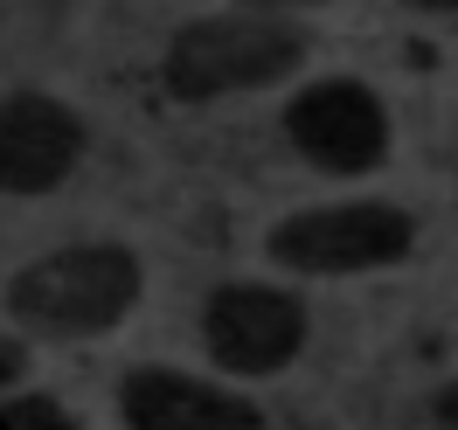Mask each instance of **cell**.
Here are the masks:
<instances>
[{
	"mask_svg": "<svg viewBox=\"0 0 458 430\" xmlns=\"http://www.w3.org/2000/svg\"><path fill=\"white\" fill-rule=\"evenodd\" d=\"M90 146V125L77 105L49 90H0V195L35 201L63 188Z\"/></svg>",
	"mask_w": 458,
	"mask_h": 430,
	"instance_id": "8992f818",
	"label": "cell"
},
{
	"mask_svg": "<svg viewBox=\"0 0 458 430\" xmlns=\"http://www.w3.org/2000/svg\"><path fill=\"white\" fill-rule=\"evenodd\" d=\"M306 333H313V313L306 299L285 285H258V278H236V285H216L201 299V347L223 375H285L299 354H306Z\"/></svg>",
	"mask_w": 458,
	"mask_h": 430,
	"instance_id": "277c9868",
	"label": "cell"
},
{
	"mask_svg": "<svg viewBox=\"0 0 458 430\" xmlns=\"http://www.w3.org/2000/svg\"><path fill=\"white\" fill-rule=\"evenodd\" d=\"M278 125H285L292 153L334 181H361L389 160V105L361 77H319V84L292 90Z\"/></svg>",
	"mask_w": 458,
	"mask_h": 430,
	"instance_id": "5b68a950",
	"label": "cell"
},
{
	"mask_svg": "<svg viewBox=\"0 0 458 430\" xmlns=\"http://www.w3.org/2000/svg\"><path fill=\"white\" fill-rule=\"evenodd\" d=\"M430 424H445V430H458V382H445L437 396H430Z\"/></svg>",
	"mask_w": 458,
	"mask_h": 430,
	"instance_id": "30bf717a",
	"label": "cell"
},
{
	"mask_svg": "<svg viewBox=\"0 0 458 430\" xmlns=\"http://www.w3.org/2000/svg\"><path fill=\"white\" fill-rule=\"evenodd\" d=\"M229 7H264V14H278V7H319V0H229Z\"/></svg>",
	"mask_w": 458,
	"mask_h": 430,
	"instance_id": "7c38bea8",
	"label": "cell"
},
{
	"mask_svg": "<svg viewBox=\"0 0 458 430\" xmlns=\"http://www.w3.org/2000/svg\"><path fill=\"white\" fill-rule=\"evenodd\" d=\"M299 63H306L299 29L271 21L264 7H229V14H201L188 29H174L167 56H160V84L181 105H216V97L285 84Z\"/></svg>",
	"mask_w": 458,
	"mask_h": 430,
	"instance_id": "7a4b0ae2",
	"label": "cell"
},
{
	"mask_svg": "<svg viewBox=\"0 0 458 430\" xmlns=\"http://www.w3.org/2000/svg\"><path fill=\"white\" fill-rule=\"evenodd\" d=\"M140 291H146L140 257L125 243L90 236V243H63V250H42L35 264H21L0 291V306L14 326H29L42 341H98L132 319Z\"/></svg>",
	"mask_w": 458,
	"mask_h": 430,
	"instance_id": "6da1fadb",
	"label": "cell"
},
{
	"mask_svg": "<svg viewBox=\"0 0 458 430\" xmlns=\"http://www.w3.org/2000/svg\"><path fill=\"white\" fill-rule=\"evenodd\" d=\"M21 375H29V347H21V341H7V333H0V389H14Z\"/></svg>",
	"mask_w": 458,
	"mask_h": 430,
	"instance_id": "9c48e42d",
	"label": "cell"
},
{
	"mask_svg": "<svg viewBox=\"0 0 458 430\" xmlns=\"http://www.w3.org/2000/svg\"><path fill=\"white\" fill-rule=\"evenodd\" d=\"M70 402L56 396H7L0 402V430H70Z\"/></svg>",
	"mask_w": 458,
	"mask_h": 430,
	"instance_id": "ba28073f",
	"label": "cell"
},
{
	"mask_svg": "<svg viewBox=\"0 0 458 430\" xmlns=\"http://www.w3.org/2000/svg\"><path fill=\"white\" fill-rule=\"evenodd\" d=\"M118 417L132 430H243L264 424L250 396H236L223 382H201L181 368H132L118 382Z\"/></svg>",
	"mask_w": 458,
	"mask_h": 430,
	"instance_id": "52a82bcc",
	"label": "cell"
},
{
	"mask_svg": "<svg viewBox=\"0 0 458 430\" xmlns=\"http://www.w3.org/2000/svg\"><path fill=\"white\" fill-rule=\"evenodd\" d=\"M417 250V215L396 201H327L271 223L264 257L299 278H361V271H396Z\"/></svg>",
	"mask_w": 458,
	"mask_h": 430,
	"instance_id": "3957f363",
	"label": "cell"
},
{
	"mask_svg": "<svg viewBox=\"0 0 458 430\" xmlns=\"http://www.w3.org/2000/svg\"><path fill=\"white\" fill-rule=\"evenodd\" d=\"M396 7H410V14H458V0H396Z\"/></svg>",
	"mask_w": 458,
	"mask_h": 430,
	"instance_id": "8fae6325",
	"label": "cell"
}]
</instances>
